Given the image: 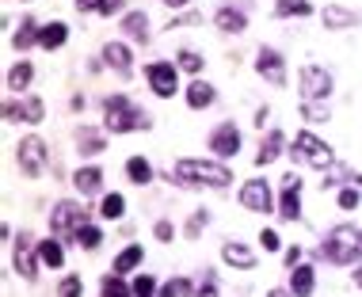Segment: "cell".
Listing matches in <instances>:
<instances>
[{"label": "cell", "instance_id": "cell-1", "mask_svg": "<svg viewBox=\"0 0 362 297\" xmlns=\"http://www.w3.org/2000/svg\"><path fill=\"white\" fill-rule=\"evenodd\" d=\"M104 126L111 134H126V129H149V115L142 107H134L126 96L104 99Z\"/></svg>", "mask_w": 362, "mask_h": 297}, {"label": "cell", "instance_id": "cell-2", "mask_svg": "<svg viewBox=\"0 0 362 297\" xmlns=\"http://www.w3.org/2000/svg\"><path fill=\"white\" fill-rule=\"evenodd\" d=\"M175 179L180 183H206V187H225L233 179V172L225 164H213V160H180L175 164Z\"/></svg>", "mask_w": 362, "mask_h": 297}, {"label": "cell", "instance_id": "cell-3", "mask_svg": "<svg viewBox=\"0 0 362 297\" xmlns=\"http://www.w3.org/2000/svg\"><path fill=\"white\" fill-rule=\"evenodd\" d=\"M358 244H362V236H355V229L339 225V229H332V233H328V240L320 244V252H324V259H332V263L347 267V263H355Z\"/></svg>", "mask_w": 362, "mask_h": 297}, {"label": "cell", "instance_id": "cell-4", "mask_svg": "<svg viewBox=\"0 0 362 297\" xmlns=\"http://www.w3.org/2000/svg\"><path fill=\"white\" fill-rule=\"evenodd\" d=\"M294 160L313 164V168H328V164H332V153H328V145H324L320 137L298 134V137H294Z\"/></svg>", "mask_w": 362, "mask_h": 297}, {"label": "cell", "instance_id": "cell-5", "mask_svg": "<svg viewBox=\"0 0 362 297\" xmlns=\"http://www.w3.org/2000/svg\"><path fill=\"white\" fill-rule=\"evenodd\" d=\"M145 77H149V88L161 99H172L175 91H180V77H175V65L172 61H153L149 69H145Z\"/></svg>", "mask_w": 362, "mask_h": 297}, {"label": "cell", "instance_id": "cell-6", "mask_svg": "<svg viewBox=\"0 0 362 297\" xmlns=\"http://www.w3.org/2000/svg\"><path fill=\"white\" fill-rule=\"evenodd\" d=\"M301 96H305V103H313V99H324L332 91V77L320 69V65H305L301 69Z\"/></svg>", "mask_w": 362, "mask_h": 297}, {"label": "cell", "instance_id": "cell-7", "mask_svg": "<svg viewBox=\"0 0 362 297\" xmlns=\"http://www.w3.org/2000/svg\"><path fill=\"white\" fill-rule=\"evenodd\" d=\"M15 156H20V168L31 175H42V164H46V145L39 141V137H23L20 148H15Z\"/></svg>", "mask_w": 362, "mask_h": 297}, {"label": "cell", "instance_id": "cell-8", "mask_svg": "<svg viewBox=\"0 0 362 297\" xmlns=\"http://www.w3.org/2000/svg\"><path fill=\"white\" fill-rule=\"evenodd\" d=\"M50 229L54 233H73L77 236V229H85V210L73 206V202H61V206L50 213Z\"/></svg>", "mask_w": 362, "mask_h": 297}, {"label": "cell", "instance_id": "cell-9", "mask_svg": "<svg viewBox=\"0 0 362 297\" xmlns=\"http://www.w3.org/2000/svg\"><path fill=\"white\" fill-rule=\"evenodd\" d=\"M240 206L252 210V213H267L271 210V187L263 179H248L244 191H240Z\"/></svg>", "mask_w": 362, "mask_h": 297}, {"label": "cell", "instance_id": "cell-10", "mask_svg": "<svg viewBox=\"0 0 362 297\" xmlns=\"http://www.w3.org/2000/svg\"><path fill=\"white\" fill-rule=\"evenodd\" d=\"M210 148L218 156H237V148H240V129L233 122H221L218 129H213V137H210Z\"/></svg>", "mask_w": 362, "mask_h": 297}, {"label": "cell", "instance_id": "cell-11", "mask_svg": "<svg viewBox=\"0 0 362 297\" xmlns=\"http://www.w3.org/2000/svg\"><path fill=\"white\" fill-rule=\"evenodd\" d=\"M298 191H301V179H298V175H286V183H282V210H278L286 221H298L301 217V194Z\"/></svg>", "mask_w": 362, "mask_h": 297}, {"label": "cell", "instance_id": "cell-12", "mask_svg": "<svg viewBox=\"0 0 362 297\" xmlns=\"http://www.w3.org/2000/svg\"><path fill=\"white\" fill-rule=\"evenodd\" d=\"M256 69L263 72V77L271 80L275 88H282V84H286V69H282V58H278L275 50H267V46H263V50H259V58H256Z\"/></svg>", "mask_w": 362, "mask_h": 297}, {"label": "cell", "instance_id": "cell-13", "mask_svg": "<svg viewBox=\"0 0 362 297\" xmlns=\"http://www.w3.org/2000/svg\"><path fill=\"white\" fill-rule=\"evenodd\" d=\"M42 99H27V103H4L8 122H42Z\"/></svg>", "mask_w": 362, "mask_h": 297}, {"label": "cell", "instance_id": "cell-14", "mask_svg": "<svg viewBox=\"0 0 362 297\" xmlns=\"http://www.w3.org/2000/svg\"><path fill=\"white\" fill-rule=\"evenodd\" d=\"M15 271H20L27 282H35V252H31V236H20V244H15Z\"/></svg>", "mask_w": 362, "mask_h": 297}, {"label": "cell", "instance_id": "cell-15", "mask_svg": "<svg viewBox=\"0 0 362 297\" xmlns=\"http://www.w3.org/2000/svg\"><path fill=\"white\" fill-rule=\"evenodd\" d=\"M104 61L115 65L118 77H130V69H134V65H130V50H126L123 42H107V46H104Z\"/></svg>", "mask_w": 362, "mask_h": 297}, {"label": "cell", "instance_id": "cell-16", "mask_svg": "<svg viewBox=\"0 0 362 297\" xmlns=\"http://www.w3.org/2000/svg\"><path fill=\"white\" fill-rule=\"evenodd\" d=\"M221 255H225V263H233V267H252L256 263V255H252V248H244V244H237V240H229L225 248H221Z\"/></svg>", "mask_w": 362, "mask_h": 297}, {"label": "cell", "instance_id": "cell-17", "mask_svg": "<svg viewBox=\"0 0 362 297\" xmlns=\"http://www.w3.org/2000/svg\"><path fill=\"white\" fill-rule=\"evenodd\" d=\"M73 183H77L80 194H96L99 187H104V172L99 168H80L77 175H73Z\"/></svg>", "mask_w": 362, "mask_h": 297}, {"label": "cell", "instance_id": "cell-18", "mask_svg": "<svg viewBox=\"0 0 362 297\" xmlns=\"http://www.w3.org/2000/svg\"><path fill=\"white\" fill-rule=\"evenodd\" d=\"M278 153H282V134H278V129H271V134H267V141H263V148H259V156H256V164L263 168V164L278 160Z\"/></svg>", "mask_w": 362, "mask_h": 297}, {"label": "cell", "instance_id": "cell-19", "mask_svg": "<svg viewBox=\"0 0 362 297\" xmlns=\"http://www.w3.org/2000/svg\"><path fill=\"white\" fill-rule=\"evenodd\" d=\"M187 103H191L194 110L210 107V103H213V88L206 84V80H194V84L187 88Z\"/></svg>", "mask_w": 362, "mask_h": 297}, {"label": "cell", "instance_id": "cell-20", "mask_svg": "<svg viewBox=\"0 0 362 297\" xmlns=\"http://www.w3.org/2000/svg\"><path fill=\"white\" fill-rule=\"evenodd\" d=\"M313 267H294V278H290V286H294V297H309L313 293Z\"/></svg>", "mask_w": 362, "mask_h": 297}, {"label": "cell", "instance_id": "cell-21", "mask_svg": "<svg viewBox=\"0 0 362 297\" xmlns=\"http://www.w3.org/2000/svg\"><path fill=\"white\" fill-rule=\"evenodd\" d=\"M324 23L336 27V31H343V27H355V23H358V15H355V12H347V8H324Z\"/></svg>", "mask_w": 362, "mask_h": 297}, {"label": "cell", "instance_id": "cell-22", "mask_svg": "<svg viewBox=\"0 0 362 297\" xmlns=\"http://www.w3.org/2000/svg\"><path fill=\"white\" fill-rule=\"evenodd\" d=\"M244 12H233V8H221V12H218V27H221V31H229V34H240V31H244Z\"/></svg>", "mask_w": 362, "mask_h": 297}, {"label": "cell", "instance_id": "cell-23", "mask_svg": "<svg viewBox=\"0 0 362 297\" xmlns=\"http://www.w3.org/2000/svg\"><path fill=\"white\" fill-rule=\"evenodd\" d=\"M126 172H130V179H134L137 187H145V183L153 179V168H149V160H142V156H130V160H126Z\"/></svg>", "mask_w": 362, "mask_h": 297}, {"label": "cell", "instance_id": "cell-24", "mask_svg": "<svg viewBox=\"0 0 362 297\" xmlns=\"http://www.w3.org/2000/svg\"><path fill=\"white\" fill-rule=\"evenodd\" d=\"M123 27H126V34H130V39H142V42L149 39V31H145V27H149V20H145V12H130Z\"/></svg>", "mask_w": 362, "mask_h": 297}, {"label": "cell", "instance_id": "cell-25", "mask_svg": "<svg viewBox=\"0 0 362 297\" xmlns=\"http://www.w3.org/2000/svg\"><path fill=\"white\" fill-rule=\"evenodd\" d=\"M65 23H50V27H42V34H39V42L46 46V50H58V46L65 42Z\"/></svg>", "mask_w": 362, "mask_h": 297}, {"label": "cell", "instance_id": "cell-26", "mask_svg": "<svg viewBox=\"0 0 362 297\" xmlns=\"http://www.w3.org/2000/svg\"><path fill=\"white\" fill-rule=\"evenodd\" d=\"M39 259H42V263H50V267H61L65 252L58 248V240H42V244H39Z\"/></svg>", "mask_w": 362, "mask_h": 297}, {"label": "cell", "instance_id": "cell-27", "mask_svg": "<svg viewBox=\"0 0 362 297\" xmlns=\"http://www.w3.org/2000/svg\"><path fill=\"white\" fill-rule=\"evenodd\" d=\"M275 12H278V15H309L313 4H309V0H278Z\"/></svg>", "mask_w": 362, "mask_h": 297}, {"label": "cell", "instance_id": "cell-28", "mask_svg": "<svg viewBox=\"0 0 362 297\" xmlns=\"http://www.w3.org/2000/svg\"><path fill=\"white\" fill-rule=\"evenodd\" d=\"M39 23H35V20H23L20 23V34H15V46H20V50H27V46H31V42H39Z\"/></svg>", "mask_w": 362, "mask_h": 297}, {"label": "cell", "instance_id": "cell-29", "mask_svg": "<svg viewBox=\"0 0 362 297\" xmlns=\"http://www.w3.org/2000/svg\"><path fill=\"white\" fill-rule=\"evenodd\" d=\"M137 263H142V248H137V244H130L126 252L115 259V271H118V274H123V271H134Z\"/></svg>", "mask_w": 362, "mask_h": 297}, {"label": "cell", "instance_id": "cell-30", "mask_svg": "<svg viewBox=\"0 0 362 297\" xmlns=\"http://www.w3.org/2000/svg\"><path fill=\"white\" fill-rule=\"evenodd\" d=\"M134 290H130V286L123 282V278H104V290H99V297H130Z\"/></svg>", "mask_w": 362, "mask_h": 297}, {"label": "cell", "instance_id": "cell-31", "mask_svg": "<svg viewBox=\"0 0 362 297\" xmlns=\"http://www.w3.org/2000/svg\"><path fill=\"white\" fill-rule=\"evenodd\" d=\"M123 206H126V202H123V194H107V198L99 202V213L115 221V217H123Z\"/></svg>", "mask_w": 362, "mask_h": 297}, {"label": "cell", "instance_id": "cell-32", "mask_svg": "<svg viewBox=\"0 0 362 297\" xmlns=\"http://www.w3.org/2000/svg\"><path fill=\"white\" fill-rule=\"evenodd\" d=\"M27 84H31V65H15V69L8 72V88L20 91V88H27Z\"/></svg>", "mask_w": 362, "mask_h": 297}, {"label": "cell", "instance_id": "cell-33", "mask_svg": "<svg viewBox=\"0 0 362 297\" xmlns=\"http://www.w3.org/2000/svg\"><path fill=\"white\" fill-rule=\"evenodd\" d=\"M99 148H104V137H99V134H92V129H80V153L96 156Z\"/></svg>", "mask_w": 362, "mask_h": 297}, {"label": "cell", "instance_id": "cell-34", "mask_svg": "<svg viewBox=\"0 0 362 297\" xmlns=\"http://www.w3.org/2000/svg\"><path fill=\"white\" fill-rule=\"evenodd\" d=\"M187 293H191L187 278H172V282H164V290H161V297H187Z\"/></svg>", "mask_w": 362, "mask_h": 297}, {"label": "cell", "instance_id": "cell-35", "mask_svg": "<svg viewBox=\"0 0 362 297\" xmlns=\"http://www.w3.org/2000/svg\"><path fill=\"white\" fill-rule=\"evenodd\" d=\"M99 240H104V236H99V229H96V225H85V229H77V244H85L88 252H92V248H99Z\"/></svg>", "mask_w": 362, "mask_h": 297}, {"label": "cell", "instance_id": "cell-36", "mask_svg": "<svg viewBox=\"0 0 362 297\" xmlns=\"http://www.w3.org/2000/svg\"><path fill=\"white\" fill-rule=\"evenodd\" d=\"M130 290H134V297H153L156 282H153L149 274H137V278H134V286H130Z\"/></svg>", "mask_w": 362, "mask_h": 297}, {"label": "cell", "instance_id": "cell-37", "mask_svg": "<svg viewBox=\"0 0 362 297\" xmlns=\"http://www.w3.org/2000/svg\"><path fill=\"white\" fill-rule=\"evenodd\" d=\"M58 293H61V297H80V293H85V286H80L77 274H69V278H65V282L58 286Z\"/></svg>", "mask_w": 362, "mask_h": 297}, {"label": "cell", "instance_id": "cell-38", "mask_svg": "<svg viewBox=\"0 0 362 297\" xmlns=\"http://www.w3.org/2000/svg\"><path fill=\"white\" fill-rule=\"evenodd\" d=\"M180 69L199 72V69H202V58H199V53H191V50H183V53H180Z\"/></svg>", "mask_w": 362, "mask_h": 297}, {"label": "cell", "instance_id": "cell-39", "mask_svg": "<svg viewBox=\"0 0 362 297\" xmlns=\"http://www.w3.org/2000/svg\"><path fill=\"white\" fill-rule=\"evenodd\" d=\"M305 118H309V122H324V118H328V107H317V103H305Z\"/></svg>", "mask_w": 362, "mask_h": 297}, {"label": "cell", "instance_id": "cell-40", "mask_svg": "<svg viewBox=\"0 0 362 297\" xmlns=\"http://www.w3.org/2000/svg\"><path fill=\"white\" fill-rule=\"evenodd\" d=\"M172 236H175V229L168 225V221H156V240H164V244H172Z\"/></svg>", "mask_w": 362, "mask_h": 297}, {"label": "cell", "instance_id": "cell-41", "mask_svg": "<svg viewBox=\"0 0 362 297\" xmlns=\"http://www.w3.org/2000/svg\"><path fill=\"white\" fill-rule=\"evenodd\" d=\"M339 206L343 210H355L358 206V191H339Z\"/></svg>", "mask_w": 362, "mask_h": 297}, {"label": "cell", "instance_id": "cell-42", "mask_svg": "<svg viewBox=\"0 0 362 297\" xmlns=\"http://www.w3.org/2000/svg\"><path fill=\"white\" fill-rule=\"evenodd\" d=\"M259 240H263L267 252H275V248H278V233H275V229H263V236H259Z\"/></svg>", "mask_w": 362, "mask_h": 297}, {"label": "cell", "instance_id": "cell-43", "mask_svg": "<svg viewBox=\"0 0 362 297\" xmlns=\"http://www.w3.org/2000/svg\"><path fill=\"white\" fill-rule=\"evenodd\" d=\"M202 225H206V213H194V217L187 221V233L194 236V233H199V229H202Z\"/></svg>", "mask_w": 362, "mask_h": 297}, {"label": "cell", "instance_id": "cell-44", "mask_svg": "<svg viewBox=\"0 0 362 297\" xmlns=\"http://www.w3.org/2000/svg\"><path fill=\"white\" fill-rule=\"evenodd\" d=\"M118 8H123V0H99V12H104V15L118 12Z\"/></svg>", "mask_w": 362, "mask_h": 297}, {"label": "cell", "instance_id": "cell-45", "mask_svg": "<svg viewBox=\"0 0 362 297\" xmlns=\"http://www.w3.org/2000/svg\"><path fill=\"white\" fill-rule=\"evenodd\" d=\"M199 297H218V286H213V278H206V286H199Z\"/></svg>", "mask_w": 362, "mask_h": 297}, {"label": "cell", "instance_id": "cell-46", "mask_svg": "<svg viewBox=\"0 0 362 297\" xmlns=\"http://www.w3.org/2000/svg\"><path fill=\"white\" fill-rule=\"evenodd\" d=\"M286 263L298 267V263H301V248H290V252H286Z\"/></svg>", "mask_w": 362, "mask_h": 297}, {"label": "cell", "instance_id": "cell-47", "mask_svg": "<svg viewBox=\"0 0 362 297\" xmlns=\"http://www.w3.org/2000/svg\"><path fill=\"white\" fill-rule=\"evenodd\" d=\"M77 8H80V12H88V8H96V12H99V0H77Z\"/></svg>", "mask_w": 362, "mask_h": 297}, {"label": "cell", "instance_id": "cell-48", "mask_svg": "<svg viewBox=\"0 0 362 297\" xmlns=\"http://www.w3.org/2000/svg\"><path fill=\"white\" fill-rule=\"evenodd\" d=\"M164 4H172V8H183V4H187V0H164Z\"/></svg>", "mask_w": 362, "mask_h": 297}, {"label": "cell", "instance_id": "cell-49", "mask_svg": "<svg viewBox=\"0 0 362 297\" xmlns=\"http://www.w3.org/2000/svg\"><path fill=\"white\" fill-rule=\"evenodd\" d=\"M355 286H358V290H362V267H358V271H355Z\"/></svg>", "mask_w": 362, "mask_h": 297}, {"label": "cell", "instance_id": "cell-50", "mask_svg": "<svg viewBox=\"0 0 362 297\" xmlns=\"http://www.w3.org/2000/svg\"><path fill=\"white\" fill-rule=\"evenodd\" d=\"M267 297H290V293H282V290H271V293H267Z\"/></svg>", "mask_w": 362, "mask_h": 297}]
</instances>
